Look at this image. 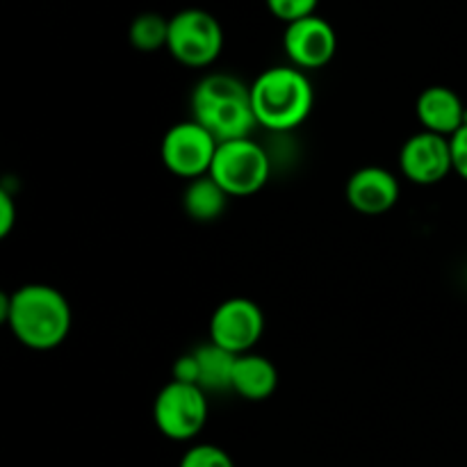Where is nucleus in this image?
Listing matches in <instances>:
<instances>
[{"mask_svg": "<svg viewBox=\"0 0 467 467\" xmlns=\"http://www.w3.org/2000/svg\"><path fill=\"white\" fill-rule=\"evenodd\" d=\"M251 105L260 128L272 132H290L313 112V82L306 71L292 64L265 68L251 82Z\"/></svg>", "mask_w": 467, "mask_h": 467, "instance_id": "7ed1b4c3", "label": "nucleus"}, {"mask_svg": "<svg viewBox=\"0 0 467 467\" xmlns=\"http://www.w3.org/2000/svg\"><path fill=\"white\" fill-rule=\"evenodd\" d=\"M208 415V395L190 383L169 381L153 401V422L169 441H194L205 429Z\"/></svg>", "mask_w": 467, "mask_h": 467, "instance_id": "423d86ee", "label": "nucleus"}, {"mask_svg": "<svg viewBox=\"0 0 467 467\" xmlns=\"http://www.w3.org/2000/svg\"><path fill=\"white\" fill-rule=\"evenodd\" d=\"M0 315L12 336L32 351L57 349L73 327L68 299L46 283H27L5 295Z\"/></svg>", "mask_w": 467, "mask_h": 467, "instance_id": "f257e3e1", "label": "nucleus"}, {"mask_svg": "<svg viewBox=\"0 0 467 467\" xmlns=\"http://www.w3.org/2000/svg\"><path fill=\"white\" fill-rule=\"evenodd\" d=\"M345 196L347 203L356 213L365 214V217H379V214L390 213L400 201V181L388 169L369 164V167L351 173L345 187Z\"/></svg>", "mask_w": 467, "mask_h": 467, "instance_id": "9b49d317", "label": "nucleus"}, {"mask_svg": "<svg viewBox=\"0 0 467 467\" xmlns=\"http://www.w3.org/2000/svg\"><path fill=\"white\" fill-rule=\"evenodd\" d=\"M278 388V369L265 356L242 354L237 356L235 369H233L231 390L246 401H265L276 392Z\"/></svg>", "mask_w": 467, "mask_h": 467, "instance_id": "ddd939ff", "label": "nucleus"}, {"mask_svg": "<svg viewBox=\"0 0 467 467\" xmlns=\"http://www.w3.org/2000/svg\"><path fill=\"white\" fill-rule=\"evenodd\" d=\"M167 50L182 67H210L213 62H217L223 50L222 23L205 9H181L169 18Z\"/></svg>", "mask_w": 467, "mask_h": 467, "instance_id": "20e7f679", "label": "nucleus"}, {"mask_svg": "<svg viewBox=\"0 0 467 467\" xmlns=\"http://www.w3.org/2000/svg\"><path fill=\"white\" fill-rule=\"evenodd\" d=\"M272 173L267 150L251 137L219 144L208 176L219 182L228 196H251L263 190Z\"/></svg>", "mask_w": 467, "mask_h": 467, "instance_id": "39448f33", "label": "nucleus"}, {"mask_svg": "<svg viewBox=\"0 0 467 467\" xmlns=\"http://www.w3.org/2000/svg\"><path fill=\"white\" fill-rule=\"evenodd\" d=\"M263 333V308L246 296H233V299L222 301L210 317V342L223 347L235 356L254 351Z\"/></svg>", "mask_w": 467, "mask_h": 467, "instance_id": "6e6552de", "label": "nucleus"}, {"mask_svg": "<svg viewBox=\"0 0 467 467\" xmlns=\"http://www.w3.org/2000/svg\"><path fill=\"white\" fill-rule=\"evenodd\" d=\"M450 141H451V160H454V171L459 173L463 181H467V121L454 137H450Z\"/></svg>", "mask_w": 467, "mask_h": 467, "instance_id": "6ab92c4d", "label": "nucleus"}, {"mask_svg": "<svg viewBox=\"0 0 467 467\" xmlns=\"http://www.w3.org/2000/svg\"><path fill=\"white\" fill-rule=\"evenodd\" d=\"M415 114H418L422 130L436 132L442 137H454L467 121V108L459 94L450 87L433 85L427 87L418 96L415 103Z\"/></svg>", "mask_w": 467, "mask_h": 467, "instance_id": "f8f14e48", "label": "nucleus"}, {"mask_svg": "<svg viewBox=\"0 0 467 467\" xmlns=\"http://www.w3.org/2000/svg\"><path fill=\"white\" fill-rule=\"evenodd\" d=\"M128 39L140 53H158L160 48H167L169 18L158 12L140 14L128 27Z\"/></svg>", "mask_w": 467, "mask_h": 467, "instance_id": "dca6fc26", "label": "nucleus"}, {"mask_svg": "<svg viewBox=\"0 0 467 467\" xmlns=\"http://www.w3.org/2000/svg\"><path fill=\"white\" fill-rule=\"evenodd\" d=\"M16 203L7 190H0V237H7L16 223Z\"/></svg>", "mask_w": 467, "mask_h": 467, "instance_id": "aec40b11", "label": "nucleus"}, {"mask_svg": "<svg viewBox=\"0 0 467 467\" xmlns=\"http://www.w3.org/2000/svg\"><path fill=\"white\" fill-rule=\"evenodd\" d=\"M219 141L194 119L173 123L162 137L160 158L162 164L182 181L208 176L217 155Z\"/></svg>", "mask_w": 467, "mask_h": 467, "instance_id": "0eeeda50", "label": "nucleus"}, {"mask_svg": "<svg viewBox=\"0 0 467 467\" xmlns=\"http://www.w3.org/2000/svg\"><path fill=\"white\" fill-rule=\"evenodd\" d=\"M265 3L278 21L290 26V23L301 21L306 16H313L317 12L319 0H265Z\"/></svg>", "mask_w": 467, "mask_h": 467, "instance_id": "a211bd4d", "label": "nucleus"}, {"mask_svg": "<svg viewBox=\"0 0 467 467\" xmlns=\"http://www.w3.org/2000/svg\"><path fill=\"white\" fill-rule=\"evenodd\" d=\"M196 365V386L208 392H228L233 386V369H235L237 356L226 351L214 342L192 349Z\"/></svg>", "mask_w": 467, "mask_h": 467, "instance_id": "4468645a", "label": "nucleus"}, {"mask_svg": "<svg viewBox=\"0 0 467 467\" xmlns=\"http://www.w3.org/2000/svg\"><path fill=\"white\" fill-rule=\"evenodd\" d=\"M231 196L219 187L213 176H201L194 181H187L185 192H182V210L192 222L210 223L217 222L223 213Z\"/></svg>", "mask_w": 467, "mask_h": 467, "instance_id": "2eb2a0df", "label": "nucleus"}, {"mask_svg": "<svg viewBox=\"0 0 467 467\" xmlns=\"http://www.w3.org/2000/svg\"><path fill=\"white\" fill-rule=\"evenodd\" d=\"M400 169L413 185H438L454 171L450 137L420 130L401 144Z\"/></svg>", "mask_w": 467, "mask_h": 467, "instance_id": "1a4fd4ad", "label": "nucleus"}, {"mask_svg": "<svg viewBox=\"0 0 467 467\" xmlns=\"http://www.w3.org/2000/svg\"><path fill=\"white\" fill-rule=\"evenodd\" d=\"M283 50L292 67L301 71H315V68L327 67L336 57L337 35L327 18L313 14V16L285 26Z\"/></svg>", "mask_w": 467, "mask_h": 467, "instance_id": "9d476101", "label": "nucleus"}, {"mask_svg": "<svg viewBox=\"0 0 467 467\" xmlns=\"http://www.w3.org/2000/svg\"><path fill=\"white\" fill-rule=\"evenodd\" d=\"M192 119L205 128L219 144L251 137L258 126L251 105V85L231 73H210L192 91Z\"/></svg>", "mask_w": 467, "mask_h": 467, "instance_id": "f03ea898", "label": "nucleus"}, {"mask_svg": "<svg viewBox=\"0 0 467 467\" xmlns=\"http://www.w3.org/2000/svg\"><path fill=\"white\" fill-rule=\"evenodd\" d=\"M178 467H235L233 459L228 456L226 450L210 442H201V445L190 447L182 454L181 465Z\"/></svg>", "mask_w": 467, "mask_h": 467, "instance_id": "f3484780", "label": "nucleus"}]
</instances>
